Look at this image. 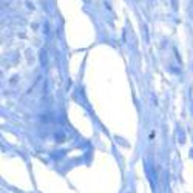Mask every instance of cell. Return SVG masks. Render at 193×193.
<instances>
[{"label":"cell","instance_id":"6da1fadb","mask_svg":"<svg viewBox=\"0 0 193 193\" xmlns=\"http://www.w3.org/2000/svg\"><path fill=\"white\" fill-rule=\"evenodd\" d=\"M187 12H189V17L193 20V0L189 3V8H187Z\"/></svg>","mask_w":193,"mask_h":193}]
</instances>
